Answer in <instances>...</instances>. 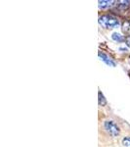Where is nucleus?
Returning <instances> with one entry per match:
<instances>
[{
    "mask_svg": "<svg viewBox=\"0 0 130 147\" xmlns=\"http://www.w3.org/2000/svg\"><path fill=\"white\" fill-rule=\"evenodd\" d=\"M99 24H100L101 27L105 28H115L119 27L120 25V22L117 17L107 14V15H103L99 18Z\"/></svg>",
    "mask_w": 130,
    "mask_h": 147,
    "instance_id": "obj_1",
    "label": "nucleus"
},
{
    "mask_svg": "<svg viewBox=\"0 0 130 147\" xmlns=\"http://www.w3.org/2000/svg\"><path fill=\"white\" fill-rule=\"evenodd\" d=\"M104 129H105L106 131L110 134L111 136L117 137L119 136L120 134V127H119V125L113 120H106L104 122L103 125Z\"/></svg>",
    "mask_w": 130,
    "mask_h": 147,
    "instance_id": "obj_2",
    "label": "nucleus"
},
{
    "mask_svg": "<svg viewBox=\"0 0 130 147\" xmlns=\"http://www.w3.org/2000/svg\"><path fill=\"white\" fill-rule=\"evenodd\" d=\"M117 7L120 11H125L130 7V1H119L117 2Z\"/></svg>",
    "mask_w": 130,
    "mask_h": 147,
    "instance_id": "obj_3",
    "label": "nucleus"
},
{
    "mask_svg": "<svg viewBox=\"0 0 130 147\" xmlns=\"http://www.w3.org/2000/svg\"><path fill=\"white\" fill-rule=\"evenodd\" d=\"M115 3V1H99V8L100 9H107L110 8Z\"/></svg>",
    "mask_w": 130,
    "mask_h": 147,
    "instance_id": "obj_4",
    "label": "nucleus"
},
{
    "mask_svg": "<svg viewBox=\"0 0 130 147\" xmlns=\"http://www.w3.org/2000/svg\"><path fill=\"white\" fill-rule=\"evenodd\" d=\"M99 56H100L101 58H102V60H103V61H105V62L107 63L108 65L115 66V63H113V61L111 60V59H109V57H108V56H106L105 54H101V53H99Z\"/></svg>",
    "mask_w": 130,
    "mask_h": 147,
    "instance_id": "obj_5",
    "label": "nucleus"
},
{
    "mask_svg": "<svg viewBox=\"0 0 130 147\" xmlns=\"http://www.w3.org/2000/svg\"><path fill=\"white\" fill-rule=\"evenodd\" d=\"M112 37L115 41H117V42H121V41H123V40H125L124 37L119 34H113Z\"/></svg>",
    "mask_w": 130,
    "mask_h": 147,
    "instance_id": "obj_6",
    "label": "nucleus"
},
{
    "mask_svg": "<svg viewBox=\"0 0 130 147\" xmlns=\"http://www.w3.org/2000/svg\"><path fill=\"white\" fill-rule=\"evenodd\" d=\"M122 145L124 147H130V136H125L122 138Z\"/></svg>",
    "mask_w": 130,
    "mask_h": 147,
    "instance_id": "obj_7",
    "label": "nucleus"
},
{
    "mask_svg": "<svg viewBox=\"0 0 130 147\" xmlns=\"http://www.w3.org/2000/svg\"><path fill=\"white\" fill-rule=\"evenodd\" d=\"M123 30L127 34H130V20H128L127 22L124 23L123 25Z\"/></svg>",
    "mask_w": 130,
    "mask_h": 147,
    "instance_id": "obj_8",
    "label": "nucleus"
},
{
    "mask_svg": "<svg viewBox=\"0 0 130 147\" xmlns=\"http://www.w3.org/2000/svg\"><path fill=\"white\" fill-rule=\"evenodd\" d=\"M126 42H127V44H128V45L130 46V36H128L126 38Z\"/></svg>",
    "mask_w": 130,
    "mask_h": 147,
    "instance_id": "obj_9",
    "label": "nucleus"
}]
</instances>
